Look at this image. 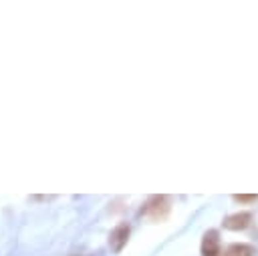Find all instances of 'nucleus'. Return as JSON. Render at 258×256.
I'll return each instance as SVG.
<instances>
[{
    "instance_id": "1",
    "label": "nucleus",
    "mask_w": 258,
    "mask_h": 256,
    "mask_svg": "<svg viewBox=\"0 0 258 256\" xmlns=\"http://www.w3.org/2000/svg\"><path fill=\"white\" fill-rule=\"evenodd\" d=\"M141 214L149 216L151 220H163L167 214H169V198L167 196H151L143 208H141Z\"/></svg>"
},
{
    "instance_id": "2",
    "label": "nucleus",
    "mask_w": 258,
    "mask_h": 256,
    "mask_svg": "<svg viewBox=\"0 0 258 256\" xmlns=\"http://www.w3.org/2000/svg\"><path fill=\"white\" fill-rule=\"evenodd\" d=\"M129 232H131V228H129L125 222L119 224V226H115V228L111 230V234H109V246H111V250L121 252L123 246H125L127 240H129Z\"/></svg>"
},
{
    "instance_id": "3",
    "label": "nucleus",
    "mask_w": 258,
    "mask_h": 256,
    "mask_svg": "<svg viewBox=\"0 0 258 256\" xmlns=\"http://www.w3.org/2000/svg\"><path fill=\"white\" fill-rule=\"evenodd\" d=\"M250 222H252V214L250 212H236V214H230V216L224 218V228L232 230V232H238V230L248 228Z\"/></svg>"
},
{
    "instance_id": "4",
    "label": "nucleus",
    "mask_w": 258,
    "mask_h": 256,
    "mask_svg": "<svg viewBox=\"0 0 258 256\" xmlns=\"http://www.w3.org/2000/svg\"><path fill=\"white\" fill-rule=\"evenodd\" d=\"M220 254V234L218 230H208L202 240V256H218Z\"/></svg>"
},
{
    "instance_id": "5",
    "label": "nucleus",
    "mask_w": 258,
    "mask_h": 256,
    "mask_svg": "<svg viewBox=\"0 0 258 256\" xmlns=\"http://www.w3.org/2000/svg\"><path fill=\"white\" fill-rule=\"evenodd\" d=\"M226 256H256V248L244 242H236L226 248Z\"/></svg>"
},
{
    "instance_id": "6",
    "label": "nucleus",
    "mask_w": 258,
    "mask_h": 256,
    "mask_svg": "<svg viewBox=\"0 0 258 256\" xmlns=\"http://www.w3.org/2000/svg\"><path fill=\"white\" fill-rule=\"evenodd\" d=\"M234 200L236 202H240V204H250V202H256V196H246V194H240V196H234Z\"/></svg>"
}]
</instances>
